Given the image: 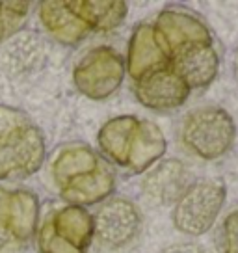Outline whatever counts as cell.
<instances>
[{
	"mask_svg": "<svg viewBox=\"0 0 238 253\" xmlns=\"http://www.w3.org/2000/svg\"><path fill=\"white\" fill-rule=\"evenodd\" d=\"M138 123L140 119L134 116H118V118L108 119L101 126L97 134V143L106 162H112L116 166L127 169L128 155H130Z\"/></svg>",
	"mask_w": 238,
	"mask_h": 253,
	"instance_id": "9a60e30c",
	"label": "cell"
},
{
	"mask_svg": "<svg viewBox=\"0 0 238 253\" xmlns=\"http://www.w3.org/2000/svg\"><path fill=\"white\" fill-rule=\"evenodd\" d=\"M169 67L192 91L212 84L220 69V56L212 45L188 47L171 58Z\"/></svg>",
	"mask_w": 238,
	"mask_h": 253,
	"instance_id": "4fadbf2b",
	"label": "cell"
},
{
	"mask_svg": "<svg viewBox=\"0 0 238 253\" xmlns=\"http://www.w3.org/2000/svg\"><path fill=\"white\" fill-rule=\"evenodd\" d=\"M167 149V142L164 132L160 130L159 125H155L153 121L140 119L138 128H136L130 155H128V173H143L149 168L159 162L164 157Z\"/></svg>",
	"mask_w": 238,
	"mask_h": 253,
	"instance_id": "2e32d148",
	"label": "cell"
},
{
	"mask_svg": "<svg viewBox=\"0 0 238 253\" xmlns=\"http://www.w3.org/2000/svg\"><path fill=\"white\" fill-rule=\"evenodd\" d=\"M227 190L220 179H199L183 192L173 205L175 229L188 237H201L222 212Z\"/></svg>",
	"mask_w": 238,
	"mask_h": 253,
	"instance_id": "5b68a950",
	"label": "cell"
},
{
	"mask_svg": "<svg viewBox=\"0 0 238 253\" xmlns=\"http://www.w3.org/2000/svg\"><path fill=\"white\" fill-rule=\"evenodd\" d=\"M40 199L32 190L0 184V253L23 248L38 231Z\"/></svg>",
	"mask_w": 238,
	"mask_h": 253,
	"instance_id": "8992f818",
	"label": "cell"
},
{
	"mask_svg": "<svg viewBox=\"0 0 238 253\" xmlns=\"http://www.w3.org/2000/svg\"><path fill=\"white\" fill-rule=\"evenodd\" d=\"M48 169L60 198L67 205L86 209L103 203L116 188V175L110 164L86 143L60 147Z\"/></svg>",
	"mask_w": 238,
	"mask_h": 253,
	"instance_id": "6da1fadb",
	"label": "cell"
},
{
	"mask_svg": "<svg viewBox=\"0 0 238 253\" xmlns=\"http://www.w3.org/2000/svg\"><path fill=\"white\" fill-rule=\"evenodd\" d=\"M134 95L145 108L164 112L183 106L190 97V87L175 75L171 67H162L134 82Z\"/></svg>",
	"mask_w": 238,
	"mask_h": 253,
	"instance_id": "30bf717a",
	"label": "cell"
},
{
	"mask_svg": "<svg viewBox=\"0 0 238 253\" xmlns=\"http://www.w3.org/2000/svg\"><path fill=\"white\" fill-rule=\"evenodd\" d=\"M125 79V62L110 47L87 50L73 69V82L91 101H104L114 95Z\"/></svg>",
	"mask_w": 238,
	"mask_h": 253,
	"instance_id": "52a82bcc",
	"label": "cell"
},
{
	"mask_svg": "<svg viewBox=\"0 0 238 253\" xmlns=\"http://www.w3.org/2000/svg\"><path fill=\"white\" fill-rule=\"evenodd\" d=\"M190 184L188 168L177 158H167L157 162L155 168L147 171L142 182V192L153 205H175Z\"/></svg>",
	"mask_w": 238,
	"mask_h": 253,
	"instance_id": "8fae6325",
	"label": "cell"
},
{
	"mask_svg": "<svg viewBox=\"0 0 238 253\" xmlns=\"http://www.w3.org/2000/svg\"><path fill=\"white\" fill-rule=\"evenodd\" d=\"M162 67H169V58L160 48L153 23H140L128 41L125 73H128V77L138 82L149 73L159 71Z\"/></svg>",
	"mask_w": 238,
	"mask_h": 253,
	"instance_id": "7c38bea8",
	"label": "cell"
},
{
	"mask_svg": "<svg viewBox=\"0 0 238 253\" xmlns=\"http://www.w3.org/2000/svg\"><path fill=\"white\" fill-rule=\"evenodd\" d=\"M218 252L238 253V211H233L225 216L218 229Z\"/></svg>",
	"mask_w": 238,
	"mask_h": 253,
	"instance_id": "d6986e66",
	"label": "cell"
},
{
	"mask_svg": "<svg viewBox=\"0 0 238 253\" xmlns=\"http://www.w3.org/2000/svg\"><path fill=\"white\" fill-rule=\"evenodd\" d=\"M160 253H208L201 244L196 242H179V244H171L164 248Z\"/></svg>",
	"mask_w": 238,
	"mask_h": 253,
	"instance_id": "ffe728a7",
	"label": "cell"
},
{
	"mask_svg": "<svg viewBox=\"0 0 238 253\" xmlns=\"http://www.w3.org/2000/svg\"><path fill=\"white\" fill-rule=\"evenodd\" d=\"M233 69H235V79H237V82H238V48H237V52H235V62H233Z\"/></svg>",
	"mask_w": 238,
	"mask_h": 253,
	"instance_id": "44dd1931",
	"label": "cell"
},
{
	"mask_svg": "<svg viewBox=\"0 0 238 253\" xmlns=\"http://www.w3.org/2000/svg\"><path fill=\"white\" fill-rule=\"evenodd\" d=\"M80 17L87 23L91 32H110L125 21L127 17V4L116 2H95V0H77L73 2Z\"/></svg>",
	"mask_w": 238,
	"mask_h": 253,
	"instance_id": "e0dca14e",
	"label": "cell"
},
{
	"mask_svg": "<svg viewBox=\"0 0 238 253\" xmlns=\"http://www.w3.org/2000/svg\"><path fill=\"white\" fill-rule=\"evenodd\" d=\"M93 242V218L86 209L65 205L40 223L36 246L40 253H87Z\"/></svg>",
	"mask_w": 238,
	"mask_h": 253,
	"instance_id": "277c9868",
	"label": "cell"
},
{
	"mask_svg": "<svg viewBox=\"0 0 238 253\" xmlns=\"http://www.w3.org/2000/svg\"><path fill=\"white\" fill-rule=\"evenodd\" d=\"M47 157L41 128L24 112L0 104V182L38 173Z\"/></svg>",
	"mask_w": 238,
	"mask_h": 253,
	"instance_id": "7a4b0ae2",
	"label": "cell"
},
{
	"mask_svg": "<svg viewBox=\"0 0 238 253\" xmlns=\"http://www.w3.org/2000/svg\"><path fill=\"white\" fill-rule=\"evenodd\" d=\"M155 36L160 48L171 58L181 50L198 45H212V34L198 15H194L186 9L167 8L162 9L155 23Z\"/></svg>",
	"mask_w": 238,
	"mask_h": 253,
	"instance_id": "ba28073f",
	"label": "cell"
},
{
	"mask_svg": "<svg viewBox=\"0 0 238 253\" xmlns=\"http://www.w3.org/2000/svg\"><path fill=\"white\" fill-rule=\"evenodd\" d=\"M237 136L235 121L220 106H198L184 116L179 138L192 155L201 160L223 157Z\"/></svg>",
	"mask_w": 238,
	"mask_h": 253,
	"instance_id": "3957f363",
	"label": "cell"
},
{
	"mask_svg": "<svg viewBox=\"0 0 238 253\" xmlns=\"http://www.w3.org/2000/svg\"><path fill=\"white\" fill-rule=\"evenodd\" d=\"M93 218V238L108 250L125 248L132 242L142 225L138 207L127 198H108L97 209Z\"/></svg>",
	"mask_w": 238,
	"mask_h": 253,
	"instance_id": "9c48e42d",
	"label": "cell"
},
{
	"mask_svg": "<svg viewBox=\"0 0 238 253\" xmlns=\"http://www.w3.org/2000/svg\"><path fill=\"white\" fill-rule=\"evenodd\" d=\"M40 21L48 36L62 45H77L91 34L73 2H41Z\"/></svg>",
	"mask_w": 238,
	"mask_h": 253,
	"instance_id": "5bb4252c",
	"label": "cell"
},
{
	"mask_svg": "<svg viewBox=\"0 0 238 253\" xmlns=\"http://www.w3.org/2000/svg\"><path fill=\"white\" fill-rule=\"evenodd\" d=\"M30 15V2H0V43L11 40Z\"/></svg>",
	"mask_w": 238,
	"mask_h": 253,
	"instance_id": "ac0fdd59",
	"label": "cell"
}]
</instances>
